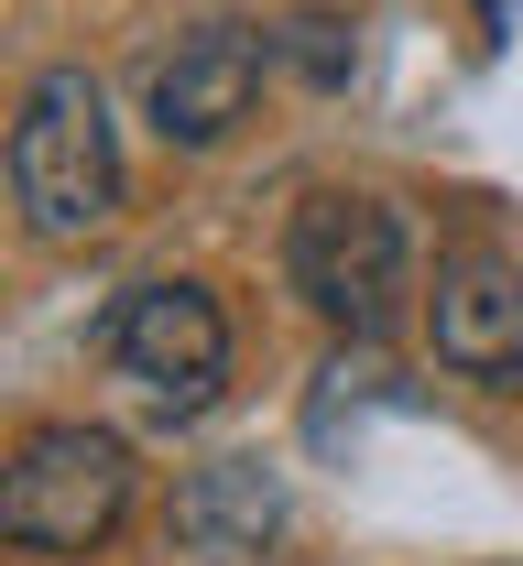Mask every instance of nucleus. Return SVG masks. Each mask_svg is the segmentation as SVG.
Instances as JSON below:
<instances>
[{
    "label": "nucleus",
    "instance_id": "0eeeda50",
    "mask_svg": "<svg viewBox=\"0 0 523 566\" xmlns=\"http://www.w3.org/2000/svg\"><path fill=\"white\" fill-rule=\"evenodd\" d=\"M175 534H186L197 556H262V545L284 534V491H273L251 458H229V469H197V480L175 491Z\"/></svg>",
    "mask_w": 523,
    "mask_h": 566
},
{
    "label": "nucleus",
    "instance_id": "423d86ee",
    "mask_svg": "<svg viewBox=\"0 0 523 566\" xmlns=\"http://www.w3.org/2000/svg\"><path fill=\"white\" fill-rule=\"evenodd\" d=\"M426 327H437V359L458 381H523V262L513 251H448L437 262V294H426Z\"/></svg>",
    "mask_w": 523,
    "mask_h": 566
},
{
    "label": "nucleus",
    "instance_id": "f03ea898",
    "mask_svg": "<svg viewBox=\"0 0 523 566\" xmlns=\"http://www.w3.org/2000/svg\"><path fill=\"white\" fill-rule=\"evenodd\" d=\"M132 436L109 424H33L0 458V545L22 556H98L132 523Z\"/></svg>",
    "mask_w": 523,
    "mask_h": 566
},
{
    "label": "nucleus",
    "instance_id": "f257e3e1",
    "mask_svg": "<svg viewBox=\"0 0 523 566\" xmlns=\"http://www.w3.org/2000/svg\"><path fill=\"white\" fill-rule=\"evenodd\" d=\"M11 208L33 240H98L121 218V132L87 66L33 76L22 120H11Z\"/></svg>",
    "mask_w": 523,
    "mask_h": 566
},
{
    "label": "nucleus",
    "instance_id": "7ed1b4c3",
    "mask_svg": "<svg viewBox=\"0 0 523 566\" xmlns=\"http://www.w3.org/2000/svg\"><path fill=\"white\" fill-rule=\"evenodd\" d=\"M284 273H295V294L327 327L381 338V327L404 316V294H415V240H404V218L381 208V197L327 186V197H305L295 229H284Z\"/></svg>",
    "mask_w": 523,
    "mask_h": 566
},
{
    "label": "nucleus",
    "instance_id": "39448f33",
    "mask_svg": "<svg viewBox=\"0 0 523 566\" xmlns=\"http://www.w3.org/2000/svg\"><path fill=\"white\" fill-rule=\"evenodd\" d=\"M109 359L143 381L164 415L219 403V381H229V316H219V294H208V283H143V294H121Z\"/></svg>",
    "mask_w": 523,
    "mask_h": 566
},
{
    "label": "nucleus",
    "instance_id": "20e7f679",
    "mask_svg": "<svg viewBox=\"0 0 523 566\" xmlns=\"http://www.w3.org/2000/svg\"><path fill=\"white\" fill-rule=\"evenodd\" d=\"M262 66H273V33H251V22H197V33H175V44L143 66L153 132L175 142V153H219V142L251 120Z\"/></svg>",
    "mask_w": 523,
    "mask_h": 566
},
{
    "label": "nucleus",
    "instance_id": "6e6552de",
    "mask_svg": "<svg viewBox=\"0 0 523 566\" xmlns=\"http://www.w3.org/2000/svg\"><path fill=\"white\" fill-rule=\"evenodd\" d=\"M284 44L305 55V76H316V87H338V76H349V44H338V22H327V11H305V22H284Z\"/></svg>",
    "mask_w": 523,
    "mask_h": 566
}]
</instances>
